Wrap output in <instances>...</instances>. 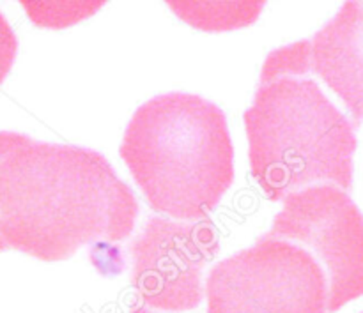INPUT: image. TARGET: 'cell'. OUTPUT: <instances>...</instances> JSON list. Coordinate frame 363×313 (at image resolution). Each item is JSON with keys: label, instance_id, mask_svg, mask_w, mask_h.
<instances>
[{"label": "cell", "instance_id": "cell-1", "mask_svg": "<svg viewBox=\"0 0 363 313\" xmlns=\"http://www.w3.org/2000/svg\"><path fill=\"white\" fill-rule=\"evenodd\" d=\"M137 216L131 188L92 149L28 138L0 163V239L39 261L119 243Z\"/></svg>", "mask_w": 363, "mask_h": 313}, {"label": "cell", "instance_id": "cell-2", "mask_svg": "<svg viewBox=\"0 0 363 313\" xmlns=\"http://www.w3.org/2000/svg\"><path fill=\"white\" fill-rule=\"evenodd\" d=\"M252 177L273 202L311 186H353L354 126L308 73L305 39L266 57L245 112Z\"/></svg>", "mask_w": 363, "mask_h": 313}, {"label": "cell", "instance_id": "cell-3", "mask_svg": "<svg viewBox=\"0 0 363 313\" xmlns=\"http://www.w3.org/2000/svg\"><path fill=\"white\" fill-rule=\"evenodd\" d=\"M119 154L151 209L181 222L206 220L234 181L225 113L195 94L169 92L144 103Z\"/></svg>", "mask_w": 363, "mask_h": 313}, {"label": "cell", "instance_id": "cell-4", "mask_svg": "<svg viewBox=\"0 0 363 313\" xmlns=\"http://www.w3.org/2000/svg\"><path fill=\"white\" fill-rule=\"evenodd\" d=\"M208 313H328V276L305 248L269 236L218 262L206 280Z\"/></svg>", "mask_w": 363, "mask_h": 313}, {"label": "cell", "instance_id": "cell-5", "mask_svg": "<svg viewBox=\"0 0 363 313\" xmlns=\"http://www.w3.org/2000/svg\"><path fill=\"white\" fill-rule=\"evenodd\" d=\"M268 234L305 248L321 264L328 313L363 296V215L344 190L321 184L289 195Z\"/></svg>", "mask_w": 363, "mask_h": 313}, {"label": "cell", "instance_id": "cell-6", "mask_svg": "<svg viewBox=\"0 0 363 313\" xmlns=\"http://www.w3.org/2000/svg\"><path fill=\"white\" fill-rule=\"evenodd\" d=\"M218 251V232L208 218L151 216L130 246L131 287L142 307L167 313L197 308L204 297V268Z\"/></svg>", "mask_w": 363, "mask_h": 313}, {"label": "cell", "instance_id": "cell-7", "mask_svg": "<svg viewBox=\"0 0 363 313\" xmlns=\"http://www.w3.org/2000/svg\"><path fill=\"white\" fill-rule=\"evenodd\" d=\"M307 42L308 73L321 78L363 120V2H346Z\"/></svg>", "mask_w": 363, "mask_h": 313}, {"label": "cell", "instance_id": "cell-8", "mask_svg": "<svg viewBox=\"0 0 363 313\" xmlns=\"http://www.w3.org/2000/svg\"><path fill=\"white\" fill-rule=\"evenodd\" d=\"M18 52V39L13 28L7 23L4 14L0 13V85L9 74Z\"/></svg>", "mask_w": 363, "mask_h": 313}, {"label": "cell", "instance_id": "cell-9", "mask_svg": "<svg viewBox=\"0 0 363 313\" xmlns=\"http://www.w3.org/2000/svg\"><path fill=\"white\" fill-rule=\"evenodd\" d=\"M30 137L27 135H21V133H14V131H0V163L6 159V156L9 152H13L14 149L20 147L21 144L28 140ZM7 250V246L4 244V241L0 239V251Z\"/></svg>", "mask_w": 363, "mask_h": 313}, {"label": "cell", "instance_id": "cell-10", "mask_svg": "<svg viewBox=\"0 0 363 313\" xmlns=\"http://www.w3.org/2000/svg\"><path fill=\"white\" fill-rule=\"evenodd\" d=\"M130 313H158V312H152V310H149V308L142 307V305H135V307L131 308V312H130Z\"/></svg>", "mask_w": 363, "mask_h": 313}, {"label": "cell", "instance_id": "cell-11", "mask_svg": "<svg viewBox=\"0 0 363 313\" xmlns=\"http://www.w3.org/2000/svg\"><path fill=\"white\" fill-rule=\"evenodd\" d=\"M362 313H363V312H362Z\"/></svg>", "mask_w": 363, "mask_h": 313}]
</instances>
